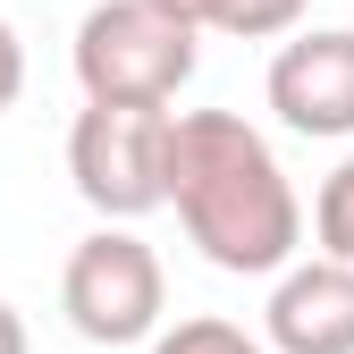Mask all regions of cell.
Wrapping results in <instances>:
<instances>
[{
  "label": "cell",
  "mask_w": 354,
  "mask_h": 354,
  "mask_svg": "<svg viewBox=\"0 0 354 354\" xmlns=\"http://www.w3.org/2000/svg\"><path fill=\"white\" fill-rule=\"evenodd\" d=\"M169 203L194 253L228 279H270L304 245V203L261 127L236 110H169Z\"/></svg>",
  "instance_id": "obj_1"
},
{
  "label": "cell",
  "mask_w": 354,
  "mask_h": 354,
  "mask_svg": "<svg viewBox=\"0 0 354 354\" xmlns=\"http://www.w3.org/2000/svg\"><path fill=\"white\" fill-rule=\"evenodd\" d=\"M203 59L194 26L160 17L152 0H93L76 17V42H68V68L84 84V102H177L186 76Z\"/></svg>",
  "instance_id": "obj_2"
},
{
  "label": "cell",
  "mask_w": 354,
  "mask_h": 354,
  "mask_svg": "<svg viewBox=\"0 0 354 354\" xmlns=\"http://www.w3.org/2000/svg\"><path fill=\"white\" fill-rule=\"evenodd\" d=\"M59 313L84 346H144L169 313L160 253L136 236V219H102L59 270Z\"/></svg>",
  "instance_id": "obj_3"
},
{
  "label": "cell",
  "mask_w": 354,
  "mask_h": 354,
  "mask_svg": "<svg viewBox=\"0 0 354 354\" xmlns=\"http://www.w3.org/2000/svg\"><path fill=\"white\" fill-rule=\"evenodd\" d=\"M68 177L102 219H144L169 203V110L160 102H84L68 127Z\"/></svg>",
  "instance_id": "obj_4"
},
{
  "label": "cell",
  "mask_w": 354,
  "mask_h": 354,
  "mask_svg": "<svg viewBox=\"0 0 354 354\" xmlns=\"http://www.w3.org/2000/svg\"><path fill=\"white\" fill-rule=\"evenodd\" d=\"M270 110L287 136H354V26H313L287 34L270 59Z\"/></svg>",
  "instance_id": "obj_5"
},
{
  "label": "cell",
  "mask_w": 354,
  "mask_h": 354,
  "mask_svg": "<svg viewBox=\"0 0 354 354\" xmlns=\"http://www.w3.org/2000/svg\"><path fill=\"white\" fill-rule=\"evenodd\" d=\"M261 346L270 354H354V261L313 253V261L270 270Z\"/></svg>",
  "instance_id": "obj_6"
},
{
  "label": "cell",
  "mask_w": 354,
  "mask_h": 354,
  "mask_svg": "<svg viewBox=\"0 0 354 354\" xmlns=\"http://www.w3.org/2000/svg\"><path fill=\"white\" fill-rule=\"evenodd\" d=\"M313 236L329 261H354V152L321 177V194H313Z\"/></svg>",
  "instance_id": "obj_7"
},
{
  "label": "cell",
  "mask_w": 354,
  "mask_h": 354,
  "mask_svg": "<svg viewBox=\"0 0 354 354\" xmlns=\"http://www.w3.org/2000/svg\"><path fill=\"white\" fill-rule=\"evenodd\" d=\"M152 354H270V346L245 337L236 321H219V313H194L177 329H152Z\"/></svg>",
  "instance_id": "obj_8"
},
{
  "label": "cell",
  "mask_w": 354,
  "mask_h": 354,
  "mask_svg": "<svg viewBox=\"0 0 354 354\" xmlns=\"http://www.w3.org/2000/svg\"><path fill=\"white\" fill-rule=\"evenodd\" d=\"M304 9L313 0H219V34H236V42H279L304 26Z\"/></svg>",
  "instance_id": "obj_9"
},
{
  "label": "cell",
  "mask_w": 354,
  "mask_h": 354,
  "mask_svg": "<svg viewBox=\"0 0 354 354\" xmlns=\"http://www.w3.org/2000/svg\"><path fill=\"white\" fill-rule=\"evenodd\" d=\"M17 93H26V42H17L9 17H0V118L17 110Z\"/></svg>",
  "instance_id": "obj_10"
},
{
  "label": "cell",
  "mask_w": 354,
  "mask_h": 354,
  "mask_svg": "<svg viewBox=\"0 0 354 354\" xmlns=\"http://www.w3.org/2000/svg\"><path fill=\"white\" fill-rule=\"evenodd\" d=\"M160 17H177V26H194V34H211L219 26V0H152Z\"/></svg>",
  "instance_id": "obj_11"
},
{
  "label": "cell",
  "mask_w": 354,
  "mask_h": 354,
  "mask_svg": "<svg viewBox=\"0 0 354 354\" xmlns=\"http://www.w3.org/2000/svg\"><path fill=\"white\" fill-rule=\"evenodd\" d=\"M0 354H26V321H17V304H0Z\"/></svg>",
  "instance_id": "obj_12"
}]
</instances>
